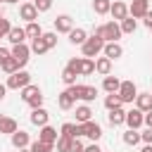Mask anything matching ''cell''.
Returning <instances> with one entry per match:
<instances>
[{
  "instance_id": "cell-40",
  "label": "cell",
  "mask_w": 152,
  "mask_h": 152,
  "mask_svg": "<svg viewBox=\"0 0 152 152\" xmlns=\"http://www.w3.org/2000/svg\"><path fill=\"white\" fill-rule=\"evenodd\" d=\"M43 40L48 43V48L52 50L55 45H57V31H48V33H43Z\"/></svg>"
},
{
  "instance_id": "cell-46",
  "label": "cell",
  "mask_w": 152,
  "mask_h": 152,
  "mask_svg": "<svg viewBox=\"0 0 152 152\" xmlns=\"http://www.w3.org/2000/svg\"><path fill=\"white\" fill-rule=\"evenodd\" d=\"M10 57H12V52H10L7 48H2V45H0V64H2L5 59H10Z\"/></svg>"
},
{
  "instance_id": "cell-7",
  "label": "cell",
  "mask_w": 152,
  "mask_h": 152,
  "mask_svg": "<svg viewBox=\"0 0 152 152\" xmlns=\"http://www.w3.org/2000/svg\"><path fill=\"white\" fill-rule=\"evenodd\" d=\"M119 97H121L124 104H133L135 97H138L135 83H133V81H121V86H119Z\"/></svg>"
},
{
  "instance_id": "cell-29",
  "label": "cell",
  "mask_w": 152,
  "mask_h": 152,
  "mask_svg": "<svg viewBox=\"0 0 152 152\" xmlns=\"http://www.w3.org/2000/svg\"><path fill=\"white\" fill-rule=\"evenodd\" d=\"M24 31H26V38H31V40L43 36V28H40V24H38V21H28V24L24 26Z\"/></svg>"
},
{
  "instance_id": "cell-21",
  "label": "cell",
  "mask_w": 152,
  "mask_h": 152,
  "mask_svg": "<svg viewBox=\"0 0 152 152\" xmlns=\"http://www.w3.org/2000/svg\"><path fill=\"white\" fill-rule=\"evenodd\" d=\"M121 140H124V145H128V147H135L138 142H142V138H140V131H138V128H128V131L121 135Z\"/></svg>"
},
{
  "instance_id": "cell-32",
  "label": "cell",
  "mask_w": 152,
  "mask_h": 152,
  "mask_svg": "<svg viewBox=\"0 0 152 152\" xmlns=\"http://www.w3.org/2000/svg\"><path fill=\"white\" fill-rule=\"evenodd\" d=\"M119 24H121V31H124V33H135V28H138V19L131 17V14H128L126 19H121Z\"/></svg>"
},
{
  "instance_id": "cell-30",
  "label": "cell",
  "mask_w": 152,
  "mask_h": 152,
  "mask_svg": "<svg viewBox=\"0 0 152 152\" xmlns=\"http://www.w3.org/2000/svg\"><path fill=\"white\" fill-rule=\"evenodd\" d=\"M48 50H50V48H48V43L43 40V36L31 40V52H33V55H38V57H40V55H45Z\"/></svg>"
},
{
  "instance_id": "cell-26",
  "label": "cell",
  "mask_w": 152,
  "mask_h": 152,
  "mask_svg": "<svg viewBox=\"0 0 152 152\" xmlns=\"http://www.w3.org/2000/svg\"><path fill=\"white\" fill-rule=\"evenodd\" d=\"M40 93H43V90H40L38 86H33V83H28L26 88H21V90H19V97H21L24 102H28V100H33V97H36V95H40Z\"/></svg>"
},
{
  "instance_id": "cell-39",
  "label": "cell",
  "mask_w": 152,
  "mask_h": 152,
  "mask_svg": "<svg viewBox=\"0 0 152 152\" xmlns=\"http://www.w3.org/2000/svg\"><path fill=\"white\" fill-rule=\"evenodd\" d=\"M62 81H64V86H74V83H76V74H74L71 69L64 66V71H62Z\"/></svg>"
},
{
  "instance_id": "cell-12",
  "label": "cell",
  "mask_w": 152,
  "mask_h": 152,
  "mask_svg": "<svg viewBox=\"0 0 152 152\" xmlns=\"http://www.w3.org/2000/svg\"><path fill=\"white\" fill-rule=\"evenodd\" d=\"M28 121L33 124V126H45L48 121H50V114H48V109L45 107H36V109H31V116H28Z\"/></svg>"
},
{
  "instance_id": "cell-41",
  "label": "cell",
  "mask_w": 152,
  "mask_h": 152,
  "mask_svg": "<svg viewBox=\"0 0 152 152\" xmlns=\"http://www.w3.org/2000/svg\"><path fill=\"white\" fill-rule=\"evenodd\" d=\"M33 5H36L38 12H48L52 7V0H33Z\"/></svg>"
},
{
  "instance_id": "cell-28",
  "label": "cell",
  "mask_w": 152,
  "mask_h": 152,
  "mask_svg": "<svg viewBox=\"0 0 152 152\" xmlns=\"http://www.w3.org/2000/svg\"><path fill=\"white\" fill-rule=\"evenodd\" d=\"M59 135H66V138H78V124H76V121H66V124H62Z\"/></svg>"
},
{
  "instance_id": "cell-34",
  "label": "cell",
  "mask_w": 152,
  "mask_h": 152,
  "mask_svg": "<svg viewBox=\"0 0 152 152\" xmlns=\"http://www.w3.org/2000/svg\"><path fill=\"white\" fill-rule=\"evenodd\" d=\"M109 7H112V0H93V12L95 14H109Z\"/></svg>"
},
{
  "instance_id": "cell-23",
  "label": "cell",
  "mask_w": 152,
  "mask_h": 152,
  "mask_svg": "<svg viewBox=\"0 0 152 152\" xmlns=\"http://www.w3.org/2000/svg\"><path fill=\"white\" fill-rule=\"evenodd\" d=\"M7 40H10L12 45H17V43H26V31L19 28V26H12L10 33H7Z\"/></svg>"
},
{
  "instance_id": "cell-55",
  "label": "cell",
  "mask_w": 152,
  "mask_h": 152,
  "mask_svg": "<svg viewBox=\"0 0 152 152\" xmlns=\"http://www.w3.org/2000/svg\"><path fill=\"white\" fill-rule=\"evenodd\" d=\"M0 5H2V0H0Z\"/></svg>"
},
{
  "instance_id": "cell-31",
  "label": "cell",
  "mask_w": 152,
  "mask_h": 152,
  "mask_svg": "<svg viewBox=\"0 0 152 152\" xmlns=\"http://www.w3.org/2000/svg\"><path fill=\"white\" fill-rule=\"evenodd\" d=\"M28 150H31V152H52V150H55V145H52V142H43V140H38V138H36V140H31Z\"/></svg>"
},
{
  "instance_id": "cell-13",
  "label": "cell",
  "mask_w": 152,
  "mask_h": 152,
  "mask_svg": "<svg viewBox=\"0 0 152 152\" xmlns=\"http://www.w3.org/2000/svg\"><path fill=\"white\" fill-rule=\"evenodd\" d=\"M109 14L114 17V21H121V19L128 17V5H126L124 0H114L112 7H109Z\"/></svg>"
},
{
  "instance_id": "cell-9",
  "label": "cell",
  "mask_w": 152,
  "mask_h": 152,
  "mask_svg": "<svg viewBox=\"0 0 152 152\" xmlns=\"http://www.w3.org/2000/svg\"><path fill=\"white\" fill-rule=\"evenodd\" d=\"M126 126H128V128H140V126H145V112H140L138 107L128 109V112H126Z\"/></svg>"
},
{
  "instance_id": "cell-5",
  "label": "cell",
  "mask_w": 152,
  "mask_h": 152,
  "mask_svg": "<svg viewBox=\"0 0 152 152\" xmlns=\"http://www.w3.org/2000/svg\"><path fill=\"white\" fill-rule=\"evenodd\" d=\"M81 135H86V138H90L93 142H97L100 138H102V126L97 124V121H86V124H78V138Z\"/></svg>"
},
{
  "instance_id": "cell-16",
  "label": "cell",
  "mask_w": 152,
  "mask_h": 152,
  "mask_svg": "<svg viewBox=\"0 0 152 152\" xmlns=\"http://www.w3.org/2000/svg\"><path fill=\"white\" fill-rule=\"evenodd\" d=\"M102 55H104V57H109V59L114 62V59H121V57H124V48H121L116 40H114V43H104Z\"/></svg>"
},
{
  "instance_id": "cell-59",
  "label": "cell",
  "mask_w": 152,
  "mask_h": 152,
  "mask_svg": "<svg viewBox=\"0 0 152 152\" xmlns=\"http://www.w3.org/2000/svg\"><path fill=\"white\" fill-rule=\"evenodd\" d=\"M102 152H104V150H102Z\"/></svg>"
},
{
  "instance_id": "cell-3",
  "label": "cell",
  "mask_w": 152,
  "mask_h": 152,
  "mask_svg": "<svg viewBox=\"0 0 152 152\" xmlns=\"http://www.w3.org/2000/svg\"><path fill=\"white\" fill-rule=\"evenodd\" d=\"M66 90L74 95V100H83L86 104H88V102H95V97H97V88H95V86L74 83V86H66Z\"/></svg>"
},
{
  "instance_id": "cell-11",
  "label": "cell",
  "mask_w": 152,
  "mask_h": 152,
  "mask_svg": "<svg viewBox=\"0 0 152 152\" xmlns=\"http://www.w3.org/2000/svg\"><path fill=\"white\" fill-rule=\"evenodd\" d=\"M147 12H150V0H133L128 5V14L135 17V19H142Z\"/></svg>"
},
{
  "instance_id": "cell-57",
  "label": "cell",
  "mask_w": 152,
  "mask_h": 152,
  "mask_svg": "<svg viewBox=\"0 0 152 152\" xmlns=\"http://www.w3.org/2000/svg\"><path fill=\"white\" fill-rule=\"evenodd\" d=\"M0 40H2V38H0Z\"/></svg>"
},
{
  "instance_id": "cell-15",
  "label": "cell",
  "mask_w": 152,
  "mask_h": 152,
  "mask_svg": "<svg viewBox=\"0 0 152 152\" xmlns=\"http://www.w3.org/2000/svg\"><path fill=\"white\" fill-rule=\"evenodd\" d=\"M74 28V19L69 17V14H57V19H55V31L57 33H69Z\"/></svg>"
},
{
  "instance_id": "cell-42",
  "label": "cell",
  "mask_w": 152,
  "mask_h": 152,
  "mask_svg": "<svg viewBox=\"0 0 152 152\" xmlns=\"http://www.w3.org/2000/svg\"><path fill=\"white\" fill-rule=\"evenodd\" d=\"M10 28H12V24H10V19H0V38H7V33H10Z\"/></svg>"
},
{
  "instance_id": "cell-33",
  "label": "cell",
  "mask_w": 152,
  "mask_h": 152,
  "mask_svg": "<svg viewBox=\"0 0 152 152\" xmlns=\"http://www.w3.org/2000/svg\"><path fill=\"white\" fill-rule=\"evenodd\" d=\"M104 107H107V112H109V109H116V107H124L119 93H107V97H104Z\"/></svg>"
},
{
  "instance_id": "cell-19",
  "label": "cell",
  "mask_w": 152,
  "mask_h": 152,
  "mask_svg": "<svg viewBox=\"0 0 152 152\" xmlns=\"http://www.w3.org/2000/svg\"><path fill=\"white\" fill-rule=\"evenodd\" d=\"M74 104H76V100H74V95H71L69 90H62V93L57 95V107H59V109L69 112V109H74Z\"/></svg>"
},
{
  "instance_id": "cell-52",
  "label": "cell",
  "mask_w": 152,
  "mask_h": 152,
  "mask_svg": "<svg viewBox=\"0 0 152 152\" xmlns=\"http://www.w3.org/2000/svg\"><path fill=\"white\" fill-rule=\"evenodd\" d=\"M2 2H7V5H14V2H19V0H2Z\"/></svg>"
},
{
  "instance_id": "cell-38",
  "label": "cell",
  "mask_w": 152,
  "mask_h": 152,
  "mask_svg": "<svg viewBox=\"0 0 152 152\" xmlns=\"http://www.w3.org/2000/svg\"><path fill=\"white\" fill-rule=\"evenodd\" d=\"M81 59H83V57H71V59L66 62V69H71L76 76H81Z\"/></svg>"
},
{
  "instance_id": "cell-27",
  "label": "cell",
  "mask_w": 152,
  "mask_h": 152,
  "mask_svg": "<svg viewBox=\"0 0 152 152\" xmlns=\"http://www.w3.org/2000/svg\"><path fill=\"white\" fill-rule=\"evenodd\" d=\"M90 119H93V109L88 104H78L76 107V124H86Z\"/></svg>"
},
{
  "instance_id": "cell-36",
  "label": "cell",
  "mask_w": 152,
  "mask_h": 152,
  "mask_svg": "<svg viewBox=\"0 0 152 152\" xmlns=\"http://www.w3.org/2000/svg\"><path fill=\"white\" fill-rule=\"evenodd\" d=\"M90 74H95V59L83 57L81 59V76H90Z\"/></svg>"
},
{
  "instance_id": "cell-8",
  "label": "cell",
  "mask_w": 152,
  "mask_h": 152,
  "mask_svg": "<svg viewBox=\"0 0 152 152\" xmlns=\"http://www.w3.org/2000/svg\"><path fill=\"white\" fill-rule=\"evenodd\" d=\"M38 14H40V12L36 10V5H33L31 0H26V2H21V5H19V19H24L26 24H28V21H36V19H38Z\"/></svg>"
},
{
  "instance_id": "cell-53",
  "label": "cell",
  "mask_w": 152,
  "mask_h": 152,
  "mask_svg": "<svg viewBox=\"0 0 152 152\" xmlns=\"http://www.w3.org/2000/svg\"><path fill=\"white\" fill-rule=\"evenodd\" d=\"M19 152H31V150H28V147H24V150H19Z\"/></svg>"
},
{
  "instance_id": "cell-58",
  "label": "cell",
  "mask_w": 152,
  "mask_h": 152,
  "mask_svg": "<svg viewBox=\"0 0 152 152\" xmlns=\"http://www.w3.org/2000/svg\"><path fill=\"white\" fill-rule=\"evenodd\" d=\"M31 2H33V0H31Z\"/></svg>"
},
{
  "instance_id": "cell-51",
  "label": "cell",
  "mask_w": 152,
  "mask_h": 152,
  "mask_svg": "<svg viewBox=\"0 0 152 152\" xmlns=\"http://www.w3.org/2000/svg\"><path fill=\"white\" fill-rule=\"evenodd\" d=\"M140 152H152V142H145V147H142Z\"/></svg>"
},
{
  "instance_id": "cell-1",
  "label": "cell",
  "mask_w": 152,
  "mask_h": 152,
  "mask_svg": "<svg viewBox=\"0 0 152 152\" xmlns=\"http://www.w3.org/2000/svg\"><path fill=\"white\" fill-rule=\"evenodd\" d=\"M93 33H97V36H102L104 38V43H119V38L124 36V31H121V24L119 21H104V24H100Z\"/></svg>"
},
{
  "instance_id": "cell-54",
  "label": "cell",
  "mask_w": 152,
  "mask_h": 152,
  "mask_svg": "<svg viewBox=\"0 0 152 152\" xmlns=\"http://www.w3.org/2000/svg\"><path fill=\"white\" fill-rule=\"evenodd\" d=\"M2 17H5V12H2V7H0V19H2Z\"/></svg>"
},
{
  "instance_id": "cell-14",
  "label": "cell",
  "mask_w": 152,
  "mask_h": 152,
  "mask_svg": "<svg viewBox=\"0 0 152 152\" xmlns=\"http://www.w3.org/2000/svg\"><path fill=\"white\" fill-rule=\"evenodd\" d=\"M107 124L109 126H124L126 124V109L124 107H116V109H109V114H107Z\"/></svg>"
},
{
  "instance_id": "cell-24",
  "label": "cell",
  "mask_w": 152,
  "mask_h": 152,
  "mask_svg": "<svg viewBox=\"0 0 152 152\" xmlns=\"http://www.w3.org/2000/svg\"><path fill=\"white\" fill-rule=\"evenodd\" d=\"M119 86H121V81L116 76H112V74L102 78V90L104 93H119Z\"/></svg>"
},
{
  "instance_id": "cell-49",
  "label": "cell",
  "mask_w": 152,
  "mask_h": 152,
  "mask_svg": "<svg viewBox=\"0 0 152 152\" xmlns=\"http://www.w3.org/2000/svg\"><path fill=\"white\" fill-rule=\"evenodd\" d=\"M145 126L152 128V112H145Z\"/></svg>"
},
{
  "instance_id": "cell-10",
  "label": "cell",
  "mask_w": 152,
  "mask_h": 152,
  "mask_svg": "<svg viewBox=\"0 0 152 152\" xmlns=\"http://www.w3.org/2000/svg\"><path fill=\"white\" fill-rule=\"evenodd\" d=\"M10 140H12V147H14V150H24V147L31 145V135H28L26 131H21V128H17V131L10 135Z\"/></svg>"
},
{
  "instance_id": "cell-25",
  "label": "cell",
  "mask_w": 152,
  "mask_h": 152,
  "mask_svg": "<svg viewBox=\"0 0 152 152\" xmlns=\"http://www.w3.org/2000/svg\"><path fill=\"white\" fill-rule=\"evenodd\" d=\"M17 128H19V126H17V121H14L12 116H0V133H5V135H12Z\"/></svg>"
},
{
  "instance_id": "cell-35",
  "label": "cell",
  "mask_w": 152,
  "mask_h": 152,
  "mask_svg": "<svg viewBox=\"0 0 152 152\" xmlns=\"http://www.w3.org/2000/svg\"><path fill=\"white\" fill-rule=\"evenodd\" d=\"M0 69H2V71H5L7 76H10V74H14V71H19L21 66H19V62H17L14 57H10V59H5V62L0 64Z\"/></svg>"
},
{
  "instance_id": "cell-2",
  "label": "cell",
  "mask_w": 152,
  "mask_h": 152,
  "mask_svg": "<svg viewBox=\"0 0 152 152\" xmlns=\"http://www.w3.org/2000/svg\"><path fill=\"white\" fill-rule=\"evenodd\" d=\"M102 50H104V38H102V36H97V33L88 36V40L81 45V52H83V57H90V59L100 57V52H102Z\"/></svg>"
},
{
  "instance_id": "cell-22",
  "label": "cell",
  "mask_w": 152,
  "mask_h": 152,
  "mask_svg": "<svg viewBox=\"0 0 152 152\" xmlns=\"http://www.w3.org/2000/svg\"><path fill=\"white\" fill-rule=\"evenodd\" d=\"M135 107H138L140 112H152V93H138Z\"/></svg>"
},
{
  "instance_id": "cell-43",
  "label": "cell",
  "mask_w": 152,
  "mask_h": 152,
  "mask_svg": "<svg viewBox=\"0 0 152 152\" xmlns=\"http://www.w3.org/2000/svg\"><path fill=\"white\" fill-rule=\"evenodd\" d=\"M86 150V145L81 142V138H71V147H69V152H83Z\"/></svg>"
},
{
  "instance_id": "cell-44",
  "label": "cell",
  "mask_w": 152,
  "mask_h": 152,
  "mask_svg": "<svg viewBox=\"0 0 152 152\" xmlns=\"http://www.w3.org/2000/svg\"><path fill=\"white\" fill-rule=\"evenodd\" d=\"M26 104H28V107H31V109H36V107H43V93H40V95H36V97H33V100H28V102H26Z\"/></svg>"
},
{
  "instance_id": "cell-61",
  "label": "cell",
  "mask_w": 152,
  "mask_h": 152,
  "mask_svg": "<svg viewBox=\"0 0 152 152\" xmlns=\"http://www.w3.org/2000/svg\"><path fill=\"white\" fill-rule=\"evenodd\" d=\"M150 93H152V90H150Z\"/></svg>"
},
{
  "instance_id": "cell-50",
  "label": "cell",
  "mask_w": 152,
  "mask_h": 152,
  "mask_svg": "<svg viewBox=\"0 0 152 152\" xmlns=\"http://www.w3.org/2000/svg\"><path fill=\"white\" fill-rule=\"evenodd\" d=\"M7 90H10V88H7L5 83H0V102L5 100V95H7Z\"/></svg>"
},
{
  "instance_id": "cell-20",
  "label": "cell",
  "mask_w": 152,
  "mask_h": 152,
  "mask_svg": "<svg viewBox=\"0 0 152 152\" xmlns=\"http://www.w3.org/2000/svg\"><path fill=\"white\" fill-rule=\"evenodd\" d=\"M95 71L100 74V76H109L112 74V59L109 57H95Z\"/></svg>"
},
{
  "instance_id": "cell-47",
  "label": "cell",
  "mask_w": 152,
  "mask_h": 152,
  "mask_svg": "<svg viewBox=\"0 0 152 152\" xmlns=\"http://www.w3.org/2000/svg\"><path fill=\"white\" fill-rule=\"evenodd\" d=\"M83 152H102V147H100L97 142H90V145H88V147H86Z\"/></svg>"
},
{
  "instance_id": "cell-60",
  "label": "cell",
  "mask_w": 152,
  "mask_h": 152,
  "mask_svg": "<svg viewBox=\"0 0 152 152\" xmlns=\"http://www.w3.org/2000/svg\"><path fill=\"white\" fill-rule=\"evenodd\" d=\"M150 57H152V55H150Z\"/></svg>"
},
{
  "instance_id": "cell-6",
  "label": "cell",
  "mask_w": 152,
  "mask_h": 152,
  "mask_svg": "<svg viewBox=\"0 0 152 152\" xmlns=\"http://www.w3.org/2000/svg\"><path fill=\"white\" fill-rule=\"evenodd\" d=\"M10 52H12V57L19 62L21 69L28 64V59H31V55H33V52H31V45H26V43H17V45H12Z\"/></svg>"
},
{
  "instance_id": "cell-18",
  "label": "cell",
  "mask_w": 152,
  "mask_h": 152,
  "mask_svg": "<svg viewBox=\"0 0 152 152\" xmlns=\"http://www.w3.org/2000/svg\"><path fill=\"white\" fill-rule=\"evenodd\" d=\"M66 36H69V43H71V45H78V48H81V45L88 40V33H86V28H81V26L71 28Z\"/></svg>"
},
{
  "instance_id": "cell-37",
  "label": "cell",
  "mask_w": 152,
  "mask_h": 152,
  "mask_svg": "<svg viewBox=\"0 0 152 152\" xmlns=\"http://www.w3.org/2000/svg\"><path fill=\"white\" fill-rule=\"evenodd\" d=\"M55 147H57V152H69V147H71V138L59 135V138H57V142H55Z\"/></svg>"
},
{
  "instance_id": "cell-17",
  "label": "cell",
  "mask_w": 152,
  "mask_h": 152,
  "mask_svg": "<svg viewBox=\"0 0 152 152\" xmlns=\"http://www.w3.org/2000/svg\"><path fill=\"white\" fill-rule=\"evenodd\" d=\"M57 128H52L50 124H45V126H40V131H38V140H43V142H57Z\"/></svg>"
},
{
  "instance_id": "cell-48",
  "label": "cell",
  "mask_w": 152,
  "mask_h": 152,
  "mask_svg": "<svg viewBox=\"0 0 152 152\" xmlns=\"http://www.w3.org/2000/svg\"><path fill=\"white\" fill-rule=\"evenodd\" d=\"M142 24H145V26H147V28H150V26H152V10H150V12H147V14H145V17H142Z\"/></svg>"
},
{
  "instance_id": "cell-56",
  "label": "cell",
  "mask_w": 152,
  "mask_h": 152,
  "mask_svg": "<svg viewBox=\"0 0 152 152\" xmlns=\"http://www.w3.org/2000/svg\"><path fill=\"white\" fill-rule=\"evenodd\" d=\"M150 31H152V26H150Z\"/></svg>"
},
{
  "instance_id": "cell-45",
  "label": "cell",
  "mask_w": 152,
  "mask_h": 152,
  "mask_svg": "<svg viewBox=\"0 0 152 152\" xmlns=\"http://www.w3.org/2000/svg\"><path fill=\"white\" fill-rule=\"evenodd\" d=\"M140 138H142V142H152V128H145L140 133Z\"/></svg>"
},
{
  "instance_id": "cell-4",
  "label": "cell",
  "mask_w": 152,
  "mask_h": 152,
  "mask_svg": "<svg viewBox=\"0 0 152 152\" xmlns=\"http://www.w3.org/2000/svg\"><path fill=\"white\" fill-rule=\"evenodd\" d=\"M31 83V74L26 71V69H19V71H14V74H10L7 76V88L10 90H21V88H26Z\"/></svg>"
}]
</instances>
